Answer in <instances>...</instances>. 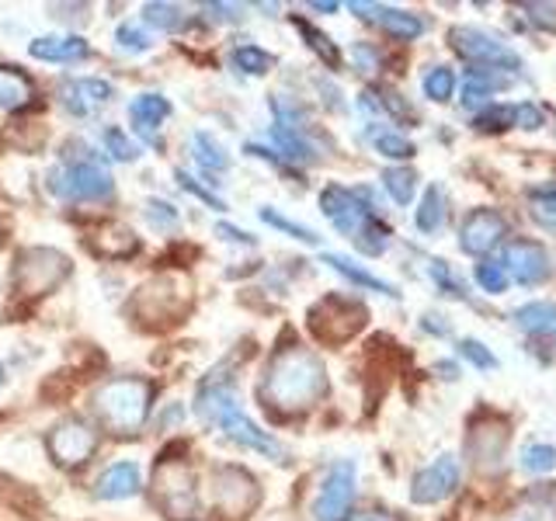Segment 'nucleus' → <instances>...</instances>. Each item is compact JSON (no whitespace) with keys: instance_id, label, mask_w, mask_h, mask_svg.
<instances>
[{"instance_id":"f257e3e1","label":"nucleus","mask_w":556,"mask_h":521,"mask_svg":"<svg viewBox=\"0 0 556 521\" xmlns=\"http://www.w3.org/2000/svg\"><path fill=\"white\" fill-rule=\"evenodd\" d=\"M265 407L278 414H303L327 393V369L317 352L300 344L278 347L257 386Z\"/></svg>"},{"instance_id":"f03ea898","label":"nucleus","mask_w":556,"mask_h":521,"mask_svg":"<svg viewBox=\"0 0 556 521\" xmlns=\"http://www.w3.org/2000/svg\"><path fill=\"white\" fill-rule=\"evenodd\" d=\"M195 414L202 417L205 424H216L230 442H237L243 448H254V452H261V456H268L275 462L286 459V448L278 445L268 431H261L251 421V417L240 410L233 376H226L223 369L205 376V382H202L199 393H195Z\"/></svg>"},{"instance_id":"7ed1b4c3","label":"nucleus","mask_w":556,"mask_h":521,"mask_svg":"<svg viewBox=\"0 0 556 521\" xmlns=\"http://www.w3.org/2000/svg\"><path fill=\"white\" fill-rule=\"evenodd\" d=\"M63 153V164L49 170V191L63 202H101L115 191L112 170L104 156L94 153L87 143H70Z\"/></svg>"},{"instance_id":"20e7f679","label":"nucleus","mask_w":556,"mask_h":521,"mask_svg":"<svg viewBox=\"0 0 556 521\" xmlns=\"http://www.w3.org/2000/svg\"><path fill=\"white\" fill-rule=\"evenodd\" d=\"M150 399H153V386L147 379L122 376L101 382L91 393V410L112 434H136L147 424Z\"/></svg>"},{"instance_id":"39448f33","label":"nucleus","mask_w":556,"mask_h":521,"mask_svg":"<svg viewBox=\"0 0 556 521\" xmlns=\"http://www.w3.org/2000/svg\"><path fill=\"white\" fill-rule=\"evenodd\" d=\"M153 500L161 504V511L170 521H188L199 511V494H195V476L191 469L178 459H164L153 469Z\"/></svg>"},{"instance_id":"423d86ee","label":"nucleus","mask_w":556,"mask_h":521,"mask_svg":"<svg viewBox=\"0 0 556 521\" xmlns=\"http://www.w3.org/2000/svg\"><path fill=\"white\" fill-rule=\"evenodd\" d=\"M452 49L477 69H521V56L501 39V35L477 28V25H456L448 31Z\"/></svg>"},{"instance_id":"0eeeda50","label":"nucleus","mask_w":556,"mask_h":521,"mask_svg":"<svg viewBox=\"0 0 556 521\" xmlns=\"http://www.w3.org/2000/svg\"><path fill=\"white\" fill-rule=\"evenodd\" d=\"M70 275V257L56 247H28L17 257L14 289L25 295H46Z\"/></svg>"},{"instance_id":"6e6552de","label":"nucleus","mask_w":556,"mask_h":521,"mask_svg":"<svg viewBox=\"0 0 556 521\" xmlns=\"http://www.w3.org/2000/svg\"><path fill=\"white\" fill-rule=\"evenodd\" d=\"M365 323V306L348 295H327L309 309V330L327 344H341L358 334Z\"/></svg>"},{"instance_id":"1a4fd4ad","label":"nucleus","mask_w":556,"mask_h":521,"mask_svg":"<svg viewBox=\"0 0 556 521\" xmlns=\"http://www.w3.org/2000/svg\"><path fill=\"white\" fill-rule=\"evenodd\" d=\"M365 199H369V191H348L341 185H330L320 191V213L330 219L334 230H341L348 240H355L362 226L376 216L372 205H365Z\"/></svg>"},{"instance_id":"9d476101","label":"nucleus","mask_w":556,"mask_h":521,"mask_svg":"<svg viewBox=\"0 0 556 521\" xmlns=\"http://www.w3.org/2000/svg\"><path fill=\"white\" fill-rule=\"evenodd\" d=\"M213 500L226 518H243L257 508L261 491L251 473H243L240 466H219L213 473Z\"/></svg>"},{"instance_id":"9b49d317","label":"nucleus","mask_w":556,"mask_h":521,"mask_svg":"<svg viewBox=\"0 0 556 521\" xmlns=\"http://www.w3.org/2000/svg\"><path fill=\"white\" fill-rule=\"evenodd\" d=\"M355 504V462H334L320 483V494L313 500L317 521H348Z\"/></svg>"},{"instance_id":"f8f14e48","label":"nucleus","mask_w":556,"mask_h":521,"mask_svg":"<svg viewBox=\"0 0 556 521\" xmlns=\"http://www.w3.org/2000/svg\"><path fill=\"white\" fill-rule=\"evenodd\" d=\"M185 285L174 282L170 275L164 278H153L143 289L136 292V317L143 323H164V320H174L178 313L185 309Z\"/></svg>"},{"instance_id":"ddd939ff","label":"nucleus","mask_w":556,"mask_h":521,"mask_svg":"<svg viewBox=\"0 0 556 521\" xmlns=\"http://www.w3.org/2000/svg\"><path fill=\"white\" fill-rule=\"evenodd\" d=\"M98 448L94 424H87L84 417H63L49 434V452L60 466H80Z\"/></svg>"},{"instance_id":"4468645a","label":"nucleus","mask_w":556,"mask_h":521,"mask_svg":"<svg viewBox=\"0 0 556 521\" xmlns=\"http://www.w3.org/2000/svg\"><path fill=\"white\" fill-rule=\"evenodd\" d=\"M504 237H508V223H504V216L494 213V208H473L459 226V247L463 254H473V257H483L494 247H501Z\"/></svg>"},{"instance_id":"2eb2a0df","label":"nucleus","mask_w":556,"mask_h":521,"mask_svg":"<svg viewBox=\"0 0 556 521\" xmlns=\"http://www.w3.org/2000/svg\"><path fill=\"white\" fill-rule=\"evenodd\" d=\"M504 271H508L518 285H539L549 278V251L539 240H511L504 247Z\"/></svg>"},{"instance_id":"dca6fc26","label":"nucleus","mask_w":556,"mask_h":521,"mask_svg":"<svg viewBox=\"0 0 556 521\" xmlns=\"http://www.w3.org/2000/svg\"><path fill=\"white\" fill-rule=\"evenodd\" d=\"M459 483V459L456 456H439L425 469H417L410 480V500L414 504H439L445 500Z\"/></svg>"},{"instance_id":"f3484780","label":"nucleus","mask_w":556,"mask_h":521,"mask_svg":"<svg viewBox=\"0 0 556 521\" xmlns=\"http://www.w3.org/2000/svg\"><path fill=\"white\" fill-rule=\"evenodd\" d=\"M112 98H115V87L109 80H101V77H74V80H66L60 87L63 109L70 115H77V118H87V115L101 112Z\"/></svg>"},{"instance_id":"a211bd4d","label":"nucleus","mask_w":556,"mask_h":521,"mask_svg":"<svg viewBox=\"0 0 556 521\" xmlns=\"http://www.w3.org/2000/svg\"><path fill=\"white\" fill-rule=\"evenodd\" d=\"M348 8H352L362 22L379 25L382 31L393 35L400 42H414L417 35H425V22L414 11H400V8H387V4H362V0H355V4H348Z\"/></svg>"},{"instance_id":"6ab92c4d","label":"nucleus","mask_w":556,"mask_h":521,"mask_svg":"<svg viewBox=\"0 0 556 521\" xmlns=\"http://www.w3.org/2000/svg\"><path fill=\"white\" fill-rule=\"evenodd\" d=\"M170 101L164 94H139L132 104H129V122H132V129L147 139V143L153 150H161L164 147V139H161V126L170 118Z\"/></svg>"},{"instance_id":"aec40b11","label":"nucleus","mask_w":556,"mask_h":521,"mask_svg":"<svg viewBox=\"0 0 556 521\" xmlns=\"http://www.w3.org/2000/svg\"><path fill=\"white\" fill-rule=\"evenodd\" d=\"M504 448H508V428H497L494 439L486 434V421H473L469 424V439H466V452L480 473H497L504 462Z\"/></svg>"},{"instance_id":"412c9836","label":"nucleus","mask_w":556,"mask_h":521,"mask_svg":"<svg viewBox=\"0 0 556 521\" xmlns=\"http://www.w3.org/2000/svg\"><path fill=\"white\" fill-rule=\"evenodd\" d=\"M143 486V469L136 462H112L109 469H101V476L94 480V497L98 500H129Z\"/></svg>"},{"instance_id":"4be33fe9","label":"nucleus","mask_w":556,"mask_h":521,"mask_svg":"<svg viewBox=\"0 0 556 521\" xmlns=\"http://www.w3.org/2000/svg\"><path fill=\"white\" fill-rule=\"evenodd\" d=\"M28 52L42 63H80L91 56V46L80 35H39L31 39Z\"/></svg>"},{"instance_id":"5701e85b","label":"nucleus","mask_w":556,"mask_h":521,"mask_svg":"<svg viewBox=\"0 0 556 521\" xmlns=\"http://www.w3.org/2000/svg\"><path fill=\"white\" fill-rule=\"evenodd\" d=\"M91 247L101 257H132L139 251V237L122 223H104L101 230L91 237Z\"/></svg>"},{"instance_id":"b1692460","label":"nucleus","mask_w":556,"mask_h":521,"mask_svg":"<svg viewBox=\"0 0 556 521\" xmlns=\"http://www.w3.org/2000/svg\"><path fill=\"white\" fill-rule=\"evenodd\" d=\"M518 330H526L532 338L556 341V306L553 303H526L515 309Z\"/></svg>"},{"instance_id":"393cba45","label":"nucleus","mask_w":556,"mask_h":521,"mask_svg":"<svg viewBox=\"0 0 556 521\" xmlns=\"http://www.w3.org/2000/svg\"><path fill=\"white\" fill-rule=\"evenodd\" d=\"M35 98V84L17 66H0V112L25 109Z\"/></svg>"},{"instance_id":"a878e982","label":"nucleus","mask_w":556,"mask_h":521,"mask_svg":"<svg viewBox=\"0 0 556 521\" xmlns=\"http://www.w3.org/2000/svg\"><path fill=\"white\" fill-rule=\"evenodd\" d=\"M324 265H330L338 275H344L348 282L352 285H362V289H372V292H382V295H390V300H396V285H390V282H382L379 275H372V271H365L362 265H355V260H348V257H341V254H324Z\"/></svg>"},{"instance_id":"bb28decb","label":"nucleus","mask_w":556,"mask_h":521,"mask_svg":"<svg viewBox=\"0 0 556 521\" xmlns=\"http://www.w3.org/2000/svg\"><path fill=\"white\" fill-rule=\"evenodd\" d=\"M271 139H275V147L282 150L286 161H300V164L317 161V150H313V143L303 136V129H292V126H282V122H275Z\"/></svg>"},{"instance_id":"cd10ccee","label":"nucleus","mask_w":556,"mask_h":521,"mask_svg":"<svg viewBox=\"0 0 556 521\" xmlns=\"http://www.w3.org/2000/svg\"><path fill=\"white\" fill-rule=\"evenodd\" d=\"M414 223L421 233H439L445 226V191L439 185L425 188L421 205H417V213H414Z\"/></svg>"},{"instance_id":"c85d7f7f","label":"nucleus","mask_w":556,"mask_h":521,"mask_svg":"<svg viewBox=\"0 0 556 521\" xmlns=\"http://www.w3.org/2000/svg\"><path fill=\"white\" fill-rule=\"evenodd\" d=\"M508 77H494V69H469L463 80V104H480L491 101L494 91H504Z\"/></svg>"},{"instance_id":"c756f323","label":"nucleus","mask_w":556,"mask_h":521,"mask_svg":"<svg viewBox=\"0 0 556 521\" xmlns=\"http://www.w3.org/2000/svg\"><path fill=\"white\" fill-rule=\"evenodd\" d=\"M191 150H195V161L205 174H223L226 167H230V153L219 147V139L213 132L191 136Z\"/></svg>"},{"instance_id":"7c9ffc66","label":"nucleus","mask_w":556,"mask_h":521,"mask_svg":"<svg viewBox=\"0 0 556 521\" xmlns=\"http://www.w3.org/2000/svg\"><path fill=\"white\" fill-rule=\"evenodd\" d=\"M421 87H425V98L428 101L445 104V101H452V94H456V74H452V66H445V63L428 66Z\"/></svg>"},{"instance_id":"2f4dec72","label":"nucleus","mask_w":556,"mask_h":521,"mask_svg":"<svg viewBox=\"0 0 556 521\" xmlns=\"http://www.w3.org/2000/svg\"><path fill=\"white\" fill-rule=\"evenodd\" d=\"M382 188L390 191V199L396 205H410L417 191V174L410 167H387L382 170Z\"/></svg>"},{"instance_id":"473e14b6","label":"nucleus","mask_w":556,"mask_h":521,"mask_svg":"<svg viewBox=\"0 0 556 521\" xmlns=\"http://www.w3.org/2000/svg\"><path fill=\"white\" fill-rule=\"evenodd\" d=\"M230 60H233V66L240 69V74H248V77H265L268 69L275 66V56L268 49H261V46H237Z\"/></svg>"},{"instance_id":"72a5a7b5","label":"nucleus","mask_w":556,"mask_h":521,"mask_svg":"<svg viewBox=\"0 0 556 521\" xmlns=\"http://www.w3.org/2000/svg\"><path fill=\"white\" fill-rule=\"evenodd\" d=\"M292 25L303 31V39H306V46L317 52V56L334 69V66H341V52H338V46L327 39V35L320 31V28H313L309 22H303V17H292Z\"/></svg>"},{"instance_id":"f704fd0d","label":"nucleus","mask_w":556,"mask_h":521,"mask_svg":"<svg viewBox=\"0 0 556 521\" xmlns=\"http://www.w3.org/2000/svg\"><path fill=\"white\" fill-rule=\"evenodd\" d=\"M355 247H358L362 254H369V257H379L382 251L390 247V230H387V226H382V223L372 216V219L365 223L362 230H358V237H355Z\"/></svg>"},{"instance_id":"c9c22d12","label":"nucleus","mask_w":556,"mask_h":521,"mask_svg":"<svg viewBox=\"0 0 556 521\" xmlns=\"http://www.w3.org/2000/svg\"><path fill=\"white\" fill-rule=\"evenodd\" d=\"M143 22L156 31H178L185 25V11L178 4H147Z\"/></svg>"},{"instance_id":"e433bc0d","label":"nucleus","mask_w":556,"mask_h":521,"mask_svg":"<svg viewBox=\"0 0 556 521\" xmlns=\"http://www.w3.org/2000/svg\"><path fill=\"white\" fill-rule=\"evenodd\" d=\"M473 126L480 132H504V129H511L515 126V104H491V109H483L473 118Z\"/></svg>"},{"instance_id":"4c0bfd02","label":"nucleus","mask_w":556,"mask_h":521,"mask_svg":"<svg viewBox=\"0 0 556 521\" xmlns=\"http://www.w3.org/2000/svg\"><path fill=\"white\" fill-rule=\"evenodd\" d=\"M529 216L535 219V226H543V230L556 233V191H532Z\"/></svg>"},{"instance_id":"58836bf2","label":"nucleus","mask_w":556,"mask_h":521,"mask_svg":"<svg viewBox=\"0 0 556 521\" xmlns=\"http://www.w3.org/2000/svg\"><path fill=\"white\" fill-rule=\"evenodd\" d=\"M143 219H147L150 230L167 233V230H174V226H178V208L167 205V202H161V199H147V205H143Z\"/></svg>"},{"instance_id":"ea45409f","label":"nucleus","mask_w":556,"mask_h":521,"mask_svg":"<svg viewBox=\"0 0 556 521\" xmlns=\"http://www.w3.org/2000/svg\"><path fill=\"white\" fill-rule=\"evenodd\" d=\"M521 469H526V473H553V469H556V448L543 445V442L529 445L526 452H521Z\"/></svg>"},{"instance_id":"a19ab883","label":"nucleus","mask_w":556,"mask_h":521,"mask_svg":"<svg viewBox=\"0 0 556 521\" xmlns=\"http://www.w3.org/2000/svg\"><path fill=\"white\" fill-rule=\"evenodd\" d=\"M261 219H265L268 226H275V230L289 233L292 240H300V243H320V237L313 233L309 226H303V223H292V219H286L282 213H275V208H261Z\"/></svg>"},{"instance_id":"79ce46f5","label":"nucleus","mask_w":556,"mask_h":521,"mask_svg":"<svg viewBox=\"0 0 556 521\" xmlns=\"http://www.w3.org/2000/svg\"><path fill=\"white\" fill-rule=\"evenodd\" d=\"M372 147H376V153L387 156V161H410L414 156V143L407 136H396V132H379L372 139Z\"/></svg>"},{"instance_id":"37998d69","label":"nucleus","mask_w":556,"mask_h":521,"mask_svg":"<svg viewBox=\"0 0 556 521\" xmlns=\"http://www.w3.org/2000/svg\"><path fill=\"white\" fill-rule=\"evenodd\" d=\"M473 275H477V285L491 295H501L508 289V271H504V265H497V260H480Z\"/></svg>"},{"instance_id":"c03bdc74","label":"nucleus","mask_w":556,"mask_h":521,"mask_svg":"<svg viewBox=\"0 0 556 521\" xmlns=\"http://www.w3.org/2000/svg\"><path fill=\"white\" fill-rule=\"evenodd\" d=\"M150 46H153L150 35L139 25H118L115 28V49H122V52H147Z\"/></svg>"},{"instance_id":"a18cd8bd","label":"nucleus","mask_w":556,"mask_h":521,"mask_svg":"<svg viewBox=\"0 0 556 521\" xmlns=\"http://www.w3.org/2000/svg\"><path fill=\"white\" fill-rule=\"evenodd\" d=\"M104 147H109V153L115 156V161H122V164H132L136 156H139L136 143L122 129H104Z\"/></svg>"},{"instance_id":"49530a36","label":"nucleus","mask_w":556,"mask_h":521,"mask_svg":"<svg viewBox=\"0 0 556 521\" xmlns=\"http://www.w3.org/2000/svg\"><path fill=\"white\" fill-rule=\"evenodd\" d=\"M459 355H463L466 361H473L477 369H497V358L491 355V347H483L477 338H463V341H459Z\"/></svg>"},{"instance_id":"de8ad7c7","label":"nucleus","mask_w":556,"mask_h":521,"mask_svg":"<svg viewBox=\"0 0 556 521\" xmlns=\"http://www.w3.org/2000/svg\"><path fill=\"white\" fill-rule=\"evenodd\" d=\"M174 178H178V185L188 191V195H195V199H202L208 208H219V213H223V208H226V202L219 199V195H213V191H208V188H202L195 178H191V174L188 170H174Z\"/></svg>"},{"instance_id":"09e8293b","label":"nucleus","mask_w":556,"mask_h":521,"mask_svg":"<svg viewBox=\"0 0 556 521\" xmlns=\"http://www.w3.org/2000/svg\"><path fill=\"white\" fill-rule=\"evenodd\" d=\"M521 11L529 14V22L543 31H553L556 35V4H535V0H526Z\"/></svg>"},{"instance_id":"8fccbe9b","label":"nucleus","mask_w":556,"mask_h":521,"mask_svg":"<svg viewBox=\"0 0 556 521\" xmlns=\"http://www.w3.org/2000/svg\"><path fill=\"white\" fill-rule=\"evenodd\" d=\"M515 126L535 132V129H543V126H546V115H543V109H539V104L521 101V104H515Z\"/></svg>"},{"instance_id":"3c124183","label":"nucleus","mask_w":556,"mask_h":521,"mask_svg":"<svg viewBox=\"0 0 556 521\" xmlns=\"http://www.w3.org/2000/svg\"><path fill=\"white\" fill-rule=\"evenodd\" d=\"M428 275L439 282L442 289H445V295H452V300H466V289L456 282V278L448 275V268H445V260H431V268H428Z\"/></svg>"},{"instance_id":"603ef678","label":"nucleus","mask_w":556,"mask_h":521,"mask_svg":"<svg viewBox=\"0 0 556 521\" xmlns=\"http://www.w3.org/2000/svg\"><path fill=\"white\" fill-rule=\"evenodd\" d=\"M352 60H355V66L362 69V74H376L379 69V49L376 46H369V42H355L352 46Z\"/></svg>"},{"instance_id":"864d4df0","label":"nucleus","mask_w":556,"mask_h":521,"mask_svg":"<svg viewBox=\"0 0 556 521\" xmlns=\"http://www.w3.org/2000/svg\"><path fill=\"white\" fill-rule=\"evenodd\" d=\"M216 233H219L223 240H230V243H243V247H254V243H257L248 230H237V226H230V223H219V226H216Z\"/></svg>"},{"instance_id":"5fc2aeb1","label":"nucleus","mask_w":556,"mask_h":521,"mask_svg":"<svg viewBox=\"0 0 556 521\" xmlns=\"http://www.w3.org/2000/svg\"><path fill=\"white\" fill-rule=\"evenodd\" d=\"M205 11L216 17V22H240L243 8L240 4H205Z\"/></svg>"},{"instance_id":"6e6d98bb","label":"nucleus","mask_w":556,"mask_h":521,"mask_svg":"<svg viewBox=\"0 0 556 521\" xmlns=\"http://www.w3.org/2000/svg\"><path fill=\"white\" fill-rule=\"evenodd\" d=\"M425 330H431V334H439V338L448 334V327L442 323V317H425Z\"/></svg>"},{"instance_id":"4d7b16f0","label":"nucleus","mask_w":556,"mask_h":521,"mask_svg":"<svg viewBox=\"0 0 556 521\" xmlns=\"http://www.w3.org/2000/svg\"><path fill=\"white\" fill-rule=\"evenodd\" d=\"M309 8H313V11H327V14H330V11H338V4H330V0H327V4H324V0H313Z\"/></svg>"},{"instance_id":"13d9d810","label":"nucleus","mask_w":556,"mask_h":521,"mask_svg":"<svg viewBox=\"0 0 556 521\" xmlns=\"http://www.w3.org/2000/svg\"><path fill=\"white\" fill-rule=\"evenodd\" d=\"M365 521H390V514H379V511H376V514H369Z\"/></svg>"},{"instance_id":"bf43d9fd","label":"nucleus","mask_w":556,"mask_h":521,"mask_svg":"<svg viewBox=\"0 0 556 521\" xmlns=\"http://www.w3.org/2000/svg\"><path fill=\"white\" fill-rule=\"evenodd\" d=\"M4 382H8V369H4V365H0V386H4Z\"/></svg>"}]
</instances>
